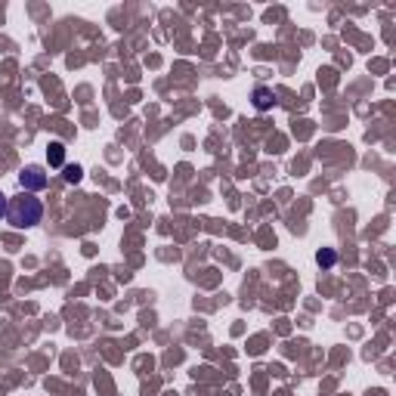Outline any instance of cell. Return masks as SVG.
<instances>
[{
    "mask_svg": "<svg viewBox=\"0 0 396 396\" xmlns=\"http://www.w3.org/2000/svg\"><path fill=\"white\" fill-rule=\"evenodd\" d=\"M6 220H10L16 229H31V226H37V223L44 220V204H41V198H35V195H28V192H22L19 198H12V201L6 204Z\"/></svg>",
    "mask_w": 396,
    "mask_h": 396,
    "instance_id": "obj_1",
    "label": "cell"
},
{
    "mask_svg": "<svg viewBox=\"0 0 396 396\" xmlns=\"http://www.w3.org/2000/svg\"><path fill=\"white\" fill-rule=\"evenodd\" d=\"M47 170L41 168V164H25L22 174H19V186H22V192H41V189H47Z\"/></svg>",
    "mask_w": 396,
    "mask_h": 396,
    "instance_id": "obj_2",
    "label": "cell"
},
{
    "mask_svg": "<svg viewBox=\"0 0 396 396\" xmlns=\"http://www.w3.org/2000/svg\"><path fill=\"white\" fill-rule=\"evenodd\" d=\"M251 102H254V109L257 111H269V109H276V105H279V96L273 93V90L269 87H254V93H251Z\"/></svg>",
    "mask_w": 396,
    "mask_h": 396,
    "instance_id": "obj_3",
    "label": "cell"
},
{
    "mask_svg": "<svg viewBox=\"0 0 396 396\" xmlns=\"http://www.w3.org/2000/svg\"><path fill=\"white\" fill-rule=\"evenodd\" d=\"M47 158H50L53 168H65V146H62V143L53 140L50 146H47Z\"/></svg>",
    "mask_w": 396,
    "mask_h": 396,
    "instance_id": "obj_4",
    "label": "cell"
},
{
    "mask_svg": "<svg viewBox=\"0 0 396 396\" xmlns=\"http://www.w3.org/2000/svg\"><path fill=\"white\" fill-rule=\"evenodd\" d=\"M316 263H319L322 269H332L334 263H338V251H334V248H322L319 254H316Z\"/></svg>",
    "mask_w": 396,
    "mask_h": 396,
    "instance_id": "obj_5",
    "label": "cell"
},
{
    "mask_svg": "<svg viewBox=\"0 0 396 396\" xmlns=\"http://www.w3.org/2000/svg\"><path fill=\"white\" fill-rule=\"evenodd\" d=\"M62 170H65V174H62V177H65V183H75V186H78V183L84 180V170L78 168V164H65Z\"/></svg>",
    "mask_w": 396,
    "mask_h": 396,
    "instance_id": "obj_6",
    "label": "cell"
},
{
    "mask_svg": "<svg viewBox=\"0 0 396 396\" xmlns=\"http://www.w3.org/2000/svg\"><path fill=\"white\" fill-rule=\"evenodd\" d=\"M0 217H6V195L0 192Z\"/></svg>",
    "mask_w": 396,
    "mask_h": 396,
    "instance_id": "obj_7",
    "label": "cell"
}]
</instances>
